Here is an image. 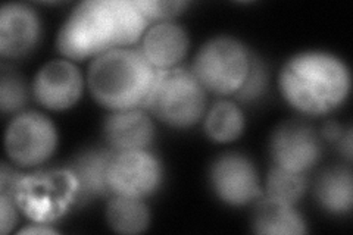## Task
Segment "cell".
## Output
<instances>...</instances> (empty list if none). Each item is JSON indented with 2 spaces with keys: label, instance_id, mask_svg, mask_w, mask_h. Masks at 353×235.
Instances as JSON below:
<instances>
[{
  "label": "cell",
  "instance_id": "obj_1",
  "mask_svg": "<svg viewBox=\"0 0 353 235\" xmlns=\"http://www.w3.org/2000/svg\"><path fill=\"white\" fill-rule=\"evenodd\" d=\"M149 24L134 0H87L65 21L57 46L62 56L72 61L96 58L136 44Z\"/></svg>",
  "mask_w": 353,
  "mask_h": 235
},
{
  "label": "cell",
  "instance_id": "obj_2",
  "mask_svg": "<svg viewBox=\"0 0 353 235\" xmlns=\"http://www.w3.org/2000/svg\"><path fill=\"white\" fill-rule=\"evenodd\" d=\"M279 87L285 102L309 116L327 115L345 103L350 72L345 62L327 52H303L284 63Z\"/></svg>",
  "mask_w": 353,
  "mask_h": 235
},
{
  "label": "cell",
  "instance_id": "obj_3",
  "mask_svg": "<svg viewBox=\"0 0 353 235\" xmlns=\"http://www.w3.org/2000/svg\"><path fill=\"white\" fill-rule=\"evenodd\" d=\"M158 71L140 49L119 48L96 56L87 85L96 102L110 112L145 108Z\"/></svg>",
  "mask_w": 353,
  "mask_h": 235
},
{
  "label": "cell",
  "instance_id": "obj_4",
  "mask_svg": "<svg viewBox=\"0 0 353 235\" xmlns=\"http://www.w3.org/2000/svg\"><path fill=\"white\" fill-rule=\"evenodd\" d=\"M19 212L36 223L62 218L79 200V183L70 167L19 174L6 192Z\"/></svg>",
  "mask_w": 353,
  "mask_h": 235
},
{
  "label": "cell",
  "instance_id": "obj_5",
  "mask_svg": "<svg viewBox=\"0 0 353 235\" xmlns=\"http://www.w3.org/2000/svg\"><path fill=\"white\" fill-rule=\"evenodd\" d=\"M208 97L192 70L158 71L145 108L172 128H190L205 118Z\"/></svg>",
  "mask_w": 353,
  "mask_h": 235
},
{
  "label": "cell",
  "instance_id": "obj_6",
  "mask_svg": "<svg viewBox=\"0 0 353 235\" xmlns=\"http://www.w3.org/2000/svg\"><path fill=\"white\" fill-rule=\"evenodd\" d=\"M250 63L252 54L245 44L231 37H216L197 52L192 72L206 92L231 96L245 84Z\"/></svg>",
  "mask_w": 353,
  "mask_h": 235
},
{
  "label": "cell",
  "instance_id": "obj_7",
  "mask_svg": "<svg viewBox=\"0 0 353 235\" xmlns=\"http://www.w3.org/2000/svg\"><path fill=\"white\" fill-rule=\"evenodd\" d=\"M58 147V131L53 122L39 112L17 115L5 132L9 161L21 167H36L48 162Z\"/></svg>",
  "mask_w": 353,
  "mask_h": 235
},
{
  "label": "cell",
  "instance_id": "obj_8",
  "mask_svg": "<svg viewBox=\"0 0 353 235\" xmlns=\"http://www.w3.org/2000/svg\"><path fill=\"white\" fill-rule=\"evenodd\" d=\"M108 184L112 196L146 198L162 184V166L148 150H114Z\"/></svg>",
  "mask_w": 353,
  "mask_h": 235
},
{
  "label": "cell",
  "instance_id": "obj_9",
  "mask_svg": "<svg viewBox=\"0 0 353 235\" xmlns=\"http://www.w3.org/2000/svg\"><path fill=\"white\" fill-rule=\"evenodd\" d=\"M275 166L305 174L321 158V141L316 131L303 121H285L271 137Z\"/></svg>",
  "mask_w": 353,
  "mask_h": 235
},
{
  "label": "cell",
  "instance_id": "obj_10",
  "mask_svg": "<svg viewBox=\"0 0 353 235\" xmlns=\"http://www.w3.org/2000/svg\"><path fill=\"white\" fill-rule=\"evenodd\" d=\"M209 178L218 198L230 206H246L261 196L256 167L243 154L219 156L211 166Z\"/></svg>",
  "mask_w": 353,
  "mask_h": 235
},
{
  "label": "cell",
  "instance_id": "obj_11",
  "mask_svg": "<svg viewBox=\"0 0 353 235\" xmlns=\"http://www.w3.org/2000/svg\"><path fill=\"white\" fill-rule=\"evenodd\" d=\"M84 90L80 70L68 59L43 65L32 81V94L48 110L62 112L79 103Z\"/></svg>",
  "mask_w": 353,
  "mask_h": 235
},
{
  "label": "cell",
  "instance_id": "obj_12",
  "mask_svg": "<svg viewBox=\"0 0 353 235\" xmlns=\"http://www.w3.org/2000/svg\"><path fill=\"white\" fill-rule=\"evenodd\" d=\"M41 37L37 12L28 5L6 3L0 10V54L5 59L24 58Z\"/></svg>",
  "mask_w": 353,
  "mask_h": 235
},
{
  "label": "cell",
  "instance_id": "obj_13",
  "mask_svg": "<svg viewBox=\"0 0 353 235\" xmlns=\"http://www.w3.org/2000/svg\"><path fill=\"white\" fill-rule=\"evenodd\" d=\"M105 139L115 152L148 150L154 140V125L141 108L115 110L103 125Z\"/></svg>",
  "mask_w": 353,
  "mask_h": 235
},
{
  "label": "cell",
  "instance_id": "obj_14",
  "mask_svg": "<svg viewBox=\"0 0 353 235\" xmlns=\"http://www.w3.org/2000/svg\"><path fill=\"white\" fill-rule=\"evenodd\" d=\"M189 36L174 22H158L149 27L141 40V53L157 71L179 66L189 52Z\"/></svg>",
  "mask_w": 353,
  "mask_h": 235
},
{
  "label": "cell",
  "instance_id": "obj_15",
  "mask_svg": "<svg viewBox=\"0 0 353 235\" xmlns=\"http://www.w3.org/2000/svg\"><path fill=\"white\" fill-rule=\"evenodd\" d=\"M114 156L112 149H96L81 153L70 170L79 183V200L92 197H112L108 184V170Z\"/></svg>",
  "mask_w": 353,
  "mask_h": 235
},
{
  "label": "cell",
  "instance_id": "obj_16",
  "mask_svg": "<svg viewBox=\"0 0 353 235\" xmlns=\"http://www.w3.org/2000/svg\"><path fill=\"white\" fill-rule=\"evenodd\" d=\"M253 231L261 235H302L306 223L293 205L274 198H262L253 212Z\"/></svg>",
  "mask_w": 353,
  "mask_h": 235
},
{
  "label": "cell",
  "instance_id": "obj_17",
  "mask_svg": "<svg viewBox=\"0 0 353 235\" xmlns=\"http://www.w3.org/2000/svg\"><path fill=\"white\" fill-rule=\"evenodd\" d=\"M318 203L330 214L345 215L353 206V176L347 167H331L321 174L315 185Z\"/></svg>",
  "mask_w": 353,
  "mask_h": 235
},
{
  "label": "cell",
  "instance_id": "obj_18",
  "mask_svg": "<svg viewBox=\"0 0 353 235\" xmlns=\"http://www.w3.org/2000/svg\"><path fill=\"white\" fill-rule=\"evenodd\" d=\"M106 222L117 234H141L150 225V210L143 198L112 196L106 206Z\"/></svg>",
  "mask_w": 353,
  "mask_h": 235
},
{
  "label": "cell",
  "instance_id": "obj_19",
  "mask_svg": "<svg viewBox=\"0 0 353 235\" xmlns=\"http://www.w3.org/2000/svg\"><path fill=\"white\" fill-rule=\"evenodd\" d=\"M246 127V119L241 109L233 103L223 100L215 103L205 114V132L215 143L227 144L241 137Z\"/></svg>",
  "mask_w": 353,
  "mask_h": 235
},
{
  "label": "cell",
  "instance_id": "obj_20",
  "mask_svg": "<svg viewBox=\"0 0 353 235\" xmlns=\"http://www.w3.org/2000/svg\"><path fill=\"white\" fill-rule=\"evenodd\" d=\"M305 174L285 171L274 166L267 176V197L283 201L287 205H296L306 193Z\"/></svg>",
  "mask_w": 353,
  "mask_h": 235
},
{
  "label": "cell",
  "instance_id": "obj_21",
  "mask_svg": "<svg viewBox=\"0 0 353 235\" xmlns=\"http://www.w3.org/2000/svg\"><path fill=\"white\" fill-rule=\"evenodd\" d=\"M28 90L24 78L12 68H5L0 78V109L3 114H14L24 108Z\"/></svg>",
  "mask_w": 353,
  "mask_h": 235
},
{
  "label": "cell",
  "instance_id": "obj_22",
  "mask_svg": "<svg viewBox=\"0 0 353 235\" xmlns=\"http://www.w3.org/2000/svg\"><path fill=\"white\" fill-rule=\"evenodd\" d=\"M140 14L149 22H168L170 19L180 15L187 8V2L181 0H134Z\"/></svg>",
  "mask_w": 353,
  "mask_h": 235
},
{
  "label": "cell",
  "instance_id": "obj_23",
  "mask_svg": "<svg viewBox=\"0 0 353 235\" xmlns=\"http://www.w3.org/2000/svg\"><path fill=\"white\" fill-rule=\"evenodd\" d=\"M267 81V71H265L263 63L258 58H255V56H252L248 78L236 94L237 99L241 100V102H253V100L259 99L265 93Z\"/></svg>",
  "mask_w": 353,
  "mask_h": 235
},
{
  "label": "cell",
  "instance_id": "obj_24",
  "mask_svg": "<svg viewBox=\"0 0 353 235\" xmlns=\"http://www.w3.org/2000/svg\"><path fill=\"white\" fill-rule=\"evenodd\" d=\"M18 207L10 196L0 193V232L9 234L17 227Z\"/></svg>",
  "mask_w": 353,
  "mask_h": 235
},
{
  "label": "cell",
  "instance_id": "obj_25",
  "mask_svg": "<svg viewBox=\"0 0 353 235\" xmlns=\"http://www.w3.org/2000/svg\"><path fill=\"white\" fill-rule=\"evenodd\" d=\"M323 134L328 141H339L340 137L343 136L341 128L336 124V122H327L325 127L323 128Z\"/></svg>",
  "mask_w": 353,
  "mask_h": 235
},
{
  "label": "cell",
  "instance_id": "obj_26",
  "mask_svg": "<svg viewBox=\"0 0 353 235\" xmlns=\"http://www.w3.org/2000/svg\"><path fill=\"white\" fill-rule=\"evenodd\" d=\"M57 231L54 229H52L50 227H48V223H32V225H30V227H27V228H22L21 231H19V234H43V235H46V234H54Z\"/></svg>",
  "mask_w": 353,
  "mask_h": 235
},
{
  "label": "cell",
  "instance_id": "obj_27",
  "mask_svg": "<svg viewBox=\"0 0 353 235\" xmlns=\"http://www.w3.org/2000/svg\"><path fill=\"white\" fill-rule=\"evenodd\" d=\"M339 143H340L341 152H343L346 159L350 162L352 161V130H347L346 134H343V136L340 137Z\"/></svg>",
  "mask_w": 353,
  "mask_h": 235
}]
</instances>
